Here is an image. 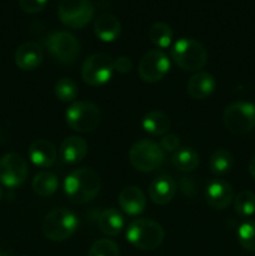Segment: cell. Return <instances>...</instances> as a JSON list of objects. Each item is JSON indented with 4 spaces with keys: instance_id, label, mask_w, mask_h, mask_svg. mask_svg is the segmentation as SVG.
Listing matches in <instances>:
<instances>
[{
    "instance_id": "1",
    "label": "cell",
    "mask_w": 255,
    "mask_h": 256,
    "mask_svg": "<svg viewBox=\"0 0 255 256\" xmlns=\"http://www.w3.org/2000/svg\"><path fill=\"white\" fill-rule=\"evenodd\" d=\"M102 179L92 168H80L70 172L64 180V192L72 204H86L98 196Z\"/></svg>"
},
{
    "instance_id": "2",
    "label": "cell",
    "mask_w": 255,
    "mask_h": 256,
    "mask_svg": "<svg viewBox=\"0 0 255 256\" xmlns=\"http://www.w3.org/2000/svg\"><path fill=\"white\" fill-rule=\"evenodd\" d=\"M165 238L164 229L152 219L132 220L126 228V239L134 248L145 252L158 249Z\"/></svg>"
},
{
    "instance_id": "3",
    "label": "cell",
    "mask_w": 255,
    "mask_h": 256,
    "mask_svg": "<svg viewBox=\"0 0 255 256\" xmlns=\"http://www.w3.org/2000/svg\"><path fill=\"white\" fill-rule=\"evenodd\" d=\"M172 59L184 72H200L208 62V52L198 40L182 38L172 45Z\"/></svg>"
},
{
    "instance_id": "4",
    "label": "cell",
    "mask_w": 255,
    "mask_h": 256,
    "mask_svg": "<svg viewBox=\"0 0 255 256\" xmlns=\"http://www.w3.org/2000/svg\"><path fill=\"white\" fill-rule=\"evenodd\" d=\"M78 226L79 219L66 208L52 210L42 220V232L52 242H65L75 234Z\"/></svg>"
},
{
    "instance_id": "5",
    "label": "cell",
    "mask_w": 255,
    "mask_h": 256,
    "mask_svg": "<svg viewBox=\"0 0 255 256\" xmlns=\"http://www.w3.org/2000/svg\"><path fill=\"white\" fill-rule=\"evenodd\" d=\"M68 126L78 132H94L102 122V112L96 104L86 100L74 102L65 112Z\"/></svg>"
},
{
    "instance_id": "6",
    "label": "cell",
    "mask_w": 255,
    "mask_h": 256,
    "mask_svg": "<svg viewBox=\"0 0 255 256\" xmlns=\"http://www.w3.org/2000/svg\"><path fill=\"white\" fill-rule=\"evenodd\" d=\"M165 152L158 142L150 139L138 140L129 150V162L140 172H152L162 166Z\"/></svg>"
},
{
    "instance_id": "7",
    "label": "cell",
    "mask_w": 255,
    "mask_h": 256,
    "mask_svg": "<svg viewBox=\"0 0 255 256\" xmlns=\"http://www.w3.org/2000/svg\"><path fill=\"white\" fill-rule=\"evenodd\" d=\"M45 48L52 59L62 65L75 64L80 55L79 40L65 30L50 32L45 39Z\"/></svg>"
},
{
    "instance_id": "8",
    "label": "cell",
    "mask_w": 255,
    "mask_h": 256,
    "mask_svg": "<svg viewBox=\"0 0 255 256\" xmlns=\"http://www.w3.org/2000/svg\"><path fill=\"white\" fill-rule=\"evenodd\" d=\"M222 122L232 134H248L255 128V105L248 102H235L228 105L222 114Z\"/></svg>"
},
{
    "instance_id": "9",
    "label": "cell",
    "mask_w": 255,
    "mask_h": 256,
    "mask_svg": "<svg viewBox=\"0 0 255 256\" xmlns=\"http://www.w3.org/2000/svg\"><path fill=\"white\" fill-rule=\"evenodd\" d=\"M95 12L92 0H60L58 16L60 22L72 29H82L92 19Z\"/></svg>"
},
{
    "instance_id": "10",
    "label": "cell",
    "mask_w": 255,
    "mask_h": 256,
    "mask_svg": "<svg viewBox=\"0 0 255 256\" xmlns=\"http://www.w3.org/2000/svg\"><path fill=\"white\" fill-rule=\"evenodd\" d=\"M114 72V60L105 52H96L84 60L82 78L90 86H99L109 82Z\"/></svg>"
},
{
    "instance_id": "11",
    "label": "cell",
    "mask_w": 255,
    "mask_h": 256,
    "mask_svg": "<svg viewBox=\"0 0 255 256\" xmlns=\"http://www.w3.org/2000/svg\"><path fill=\"white\" fill-rule=\"evenodd\" d=\"M169 70L170 59L160 49H152L145 52L138 65L140 79L148 84H154L164 79Z\"/></svg>"
},
{
    "instance_id": "12",
    "label": "cell",
    "mask_w": 255,
    "mask_h": 256,
    "mask_svg": "<svg viewBox=\"0 0 255 256\" xmlns=\"http://www.w3.org/2000/svg\"><path fill=\"white\" fill-rule=\"evenodd\" d=\"M29 175V166L18 152H9L0 159V182L6 188L20 186Z\"/></svg>"
},
{
    "instance_id": "13",
    "label": "cell",
    "mask_w": 255,
    "mask_h": 256,
    "mask_svg": "<svg viewBox=\"0 0 255 256\" xmlns=\"http://www.w3.org/2000/svg\"><path fill=\"white\" fill-rule=\"evenodd\" d=\"M204 195L210 208L215 210H224L234 200V189L225 180L215 179L208 184Z\"/></svg>"
},
{
    "instance_id": "14",
    "label": "cell",
    "mask_w": 255,
    "mask_h": 256,
    "mask_svg": "<svg viewBox=\"0 0 255 256\" xmlns=\"http://www.w3.org/2000/svg\"><path fill=\"white\" fill-rule=\"evenodd\" d=\"M15 64L24 72L35 70L44 60V52L42 45L36 42H25L18 46L14 54Z\"/></svg>"
},
{
    "instance_id": "15",
    "label": "cell",
    "mask_w": 255,
    "mask_h": 256,
    "mask_svg": "<svg viewBox=\"0 0 255 256\" xmlns=\"http://www.w3.org/2000/svg\"><path fill=\"white\" fill-rule=\"evenodd\" d=\"M119 206L125 214L139 215L146 208V196L140 188L129 185L120 190L118 196Z\"/></svg>"
},
{
    "instance_id": "16",
    "label": "cell",
    "mask_w": 255,
    "mask_h": 256,
    "mask_svg": "<svg viewBox=\"0 0 255 256\" xmlns=\"http://www.w3.org/2000/svg\"><path fill=\"white\" fill-rule=\"evenodd\" d=\"M29 159L36 166L46 169L52 166L58 159V150L52 142L36 139L29 146Z\"/></svg>"
},
{
    "instance_id": "17",
    "label": "cell",
    "mask_w": 255,
    "mask_h": 256,
    "mask_svg": "<svg viewBox=\"0 0 255 256\" xmlns=\"http://www.w3.org/2000/svg\"><path fill=\"white\" fill-rule=\"evenodd\" d=\"M216 80L210 72H196L192 75L186 84V92L195 100H204L214 92Z\"/></svg>"
},
{
    "instance_id": "18",
    "label": "cell",
    "mask_w": 255,
    "mask_h": 256,
    "mask_svg": "<svg viewBox=\"0 0 255 256\" xmlns=\"http://www.w3.org/2000/svg\"><path fill=\"white\" fill-rule=\"evenodd\" d=\"M88 154V142L82 136L66 138L59 148V156L65 164H78Z\"/></svg>"
},
{
    "instance_id": "19",
    "label": "cell",
    "mask_w": 255,
    "mask_h": 256,
    "mask_svg": "<svg viewBox=\"0 0 255 256\" xmlns=\"http://www.w3.org/2000/svg\"><path fill=\"white\" fill-rule=\"evenodd\" d=\"M176 185L175 182L168 175H162L150 182L149 198L154 204L166 205L175 196Z\"/></svg>"
},
{
    "instance_id": "20",
    "label": "cell",
    "mask_w": 255,
    "mask_h": 256,
    "mask_svg": "<svg viewBox=\"0 0 255 256\" xmlns=\"http://www.w3.org/2000/svg\"><path fill=\"white\" fill-rule=\"evenodd\" d=\"M94 32L102 42H115L122 34V24L116 16L109 12H104L95 19Z\"/></svg>"
},
{
    "instance_id": "21",
    "label": "cell",
    "mask_w": 255,
    "mask_h": 256,
    "mask_svg": "<svg viewBox=\"0 0 255 256\" xmlns=\"http://www.w3.org/2000/svg\"><path fill=\"white\" fill-rule=\"evenodd\" d=\"M142 129L152 136H164L170 129L169 116L162 110H152L142 118Z\"/></svg>"
},
{
    "instance_id": "22",
    "label": "cell",
    "mask_w": 255,
    "mask_h": 256,
    "mask_svg": "<svg viewBox=\"0 0 255 256\" xmlns=\"http://www.w3.org/2000/svg\"><path fill=\"white\" fill-rule=\"evenodd\" d=\"M98 225H99L100 232L104 235L116 236L124 229V216L122 215V212H118L114 208H108L99 215Z\"/></svg>"
},
{
    "instance_id": "23",
    "label": "cell",
    "mask_w": 255,
    "mask_h": 256,
    "mask_svg": "<svg viewBox=\"0 0 255 256\" xmlns=\"http://www.w3.org/2000/svg\"><path fill=\"white\" fill-rule=\"evenodd\" d=\"M172 162L180 172H192L199 166L200 158L192 148H179L172 154Z\"/></svg>"
},
{
    "instance_id": "24",
    "label": "cell",
    "mask_w": 255,
    "mask_h": 256,
    "mask_svg": "<svg viewBox=\"0 0 255 256\" xmlns=\"http://www.w3.org/2000/svg\"><path fill=\"white\" fill-rule=\"evenodd\" d=\"M59 186L56 175L50 172H40L34 176L32 182V188L36 195L42 198L50 196L56 192Z\"/></svg>"
},
{
    "instance_id": "25",
    "label": "cell",
    "mask_w": 255,
    "mask_h": 256,
    "mask_svg": "<svg viewBox=\"0 0 255 256\" xmlns=\"http://www.w3.org/2000/svg\"><path fill=\"white\" fill-rule=\"evenodd\" d=\"M148 36H149V40L155 46H158L159 49H165V48H169L170 44H172L174 32H172V26L169 24L156 22L150 26L149 32H148Z\"/></svg>"
},
{
    "instance_id": "26",
    "label": "cell",
    "mask_w": 255,
    "mask_h": 256,
    "mask_svg": "<svg viewBox=\"0 0 255 256\" xmlns=\"http://www.w3.org/2000/svg\"><path fill=\"white\" fill-rule=\"evenodd\" d=\"M234 166V156L226 149H216L209 160L210 172L215 175H225Z\"/></svg>"
},
{
    "instance_id": "27",
    "label": "cell",
    "mask_w": 255,
    "mask_h": 256,
    "mask_svg": "<svg viewBox=\"0 0 255 256\" xmlns=\"http://www.w3.org/2000/svg\"><path fill=\"white\" fill-rule=\"evenodd\" d=\"M54 94L60 102H74L79 94V86L72 78H62L54 85Z\"/></svg>"
},
{
    "instance_id": "28",
    "label": "cell",
    "mask_w": 255,
    "mask_h": 256,
    "mask_svg": "<svg viewBox=\"0 0 255 256\" xmlns=\"http://www.w3.org/2000/svg\"><path fill=\"white\" fill-rule=\"evenodd\" d=\"M234 209L239 216L249 218L255 212V194L250 190H242L234 198Z\"/></svg>"
},
{
    "instance_id": "29",
    "label": "cell",
    "mask_w": 255,
    "mask_h": 256,
    "mask_svg": "<svg viewBox=\"0 0 255 256\" xmlns=\"http://www.w3.org/2000/svg\"><path fill=\"white\" fill-rule=\"evenodd\" d=\"M238 240L242 249L255 252V220L242 222L238 229Z\"/></svg>"
},
{
    "instance_id": "30",
    "label": "cell",
    "mask_w": 255,
    "mask_h": 256,
    "mask_svg": "<svg viewBox=\"0 0 255 256\" xmlns=\"http://www.w3.org/2000/svg\"><path fill=\"white\" fill-rule=\"evenodd\" d=\"M88 256H120V250L112 240L100 239L92 245Z\"/></svg>"
},
{
    "instance_id": "31",
    "label": "cell",
    "mask_w": 255,
    "mask_h": 256,
    "mask_svg": "<svg viewBox=\"0 0 255 256\" xmlns=\"http://www.w3.org/2000/svg\"><path fill=\"white\" fill-rule=\"evenodd\" d=\"M48 0H19V6L26 14H36L44 10Z\"/></svg>"
},
{
    "instance_id": "32",
    "label": "cell",
    "mask_w": 255,
    "mask_h": 256,
    "mask_svg": "<svg viewBox=\"0 0 255 256\" xmlns=\"http://www.w3.org/2000/svg\"><path fill=\"white\" fill-rule=\"evenodd\" d=\"M160 148H162L164 152H175L180 146V140L179 138L175 134H165L164 136H162L160 140Z\"/></svg>"
},
{
    "instance_id": "33",
    "label": "cell",
    "mask_w": 255,
    "mask_h": 256,
    "mask_svg": "<svg viewBox=\"0 0 255 256\" xmlns=\"http://www.w3.org/2000/svg\"><path fill=\"white\" fill-rule=\"evenodd\" d=\"M132 69V62L126 55L118 56L114 60V72H118L119 74H126Z\"/></svg>"
},
{
    "instance_id": "34",
    "label": "cell",
    "mask_w": 255,
    "mask_h": 256,
    "mask_svg": "<svg viewBox=\"0 0 255 256\" xmlns=\"http://www.w3.org/2000/svg\"><path fill=\"white\" fill-rule=\"evenodd\" d=\"M249 174L252 175V179L255 180V155L252 158V160H250L249 162Z\"/></svg>"
},
{
    "instance_id": "35",
    "label": "cell",
    "mask_w": 255,
    "mask_h": 256,
    "mask_svg": "<svg viewBox=\"0 0 255 256\" xmlns=\"http://www.w3.org/2000/svg\"><path fill=\"white\" fill-rule=\"evenodd\" d=\"M2 186H0V199H2Z\"/></svg>"
}]
</instances>
